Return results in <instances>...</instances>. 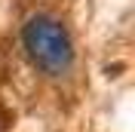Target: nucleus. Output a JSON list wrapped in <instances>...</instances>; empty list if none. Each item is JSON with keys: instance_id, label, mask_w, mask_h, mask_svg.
Here are the masks:
<instances>
[{"instance_id": "1", "label": "nucleus", "mask_w": 135, "mask_h": 132, "mask_svg": "<svg viewBox=\"0 0 135 132\" xmlns=\"http://www.w3.org/2000/svg\"><path fill=\"white\" fill-rule=\"evenodd\" d=\"M22 46L37 71L49 77H61L74 65V43L71 34L52 16H31L22 28Z\"/></svg>"}]
</instances>
